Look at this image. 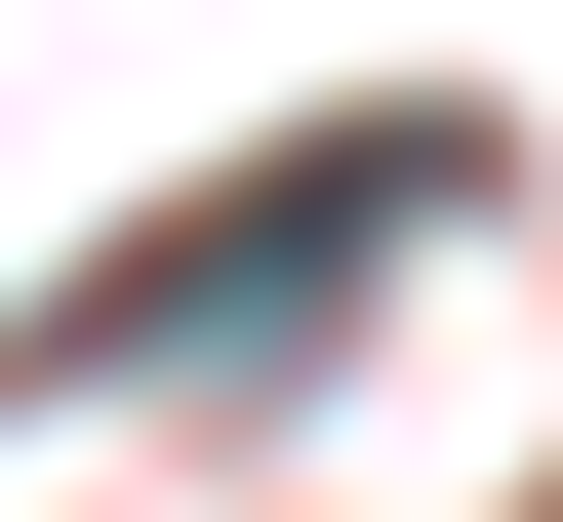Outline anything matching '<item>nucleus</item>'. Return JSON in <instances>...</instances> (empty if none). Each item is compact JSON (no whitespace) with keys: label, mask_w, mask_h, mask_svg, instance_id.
I'll return each instance as SVG.
<instances>
[{"label":"nucleus","mask_w":563,"mask_h":522,"mask_svg":"<svg viewBox=\"0 0 563 522\" xmlns=\"http://www.w3.org/2000/svg\"><path fill=\"white\" fill-rule=\"evenodd\" d=\"M443 201H483V121H322V162H242V201H162L121 281H41V322H0V402H121V362H242L282 281H363V242H443Z\"/></svg>","instance_id":"1"}]
</instances>
